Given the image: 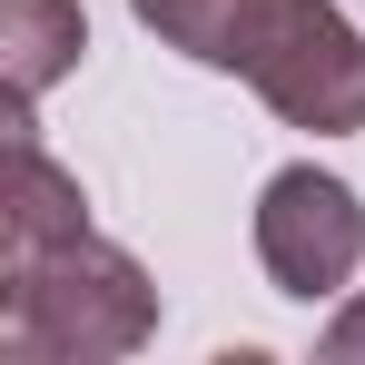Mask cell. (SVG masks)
<instances>
[{
  "label": "cell",
  "mask_w": 365,
  "mask_h": 365,
  "mask_svg": "<svg viewBox=\"0 0 365 365\" xmlns=\"http://www.w3.org/2000/svg\"><path fill=\"white\" fill-rule=\"evenodd\" d=\"M148 336H158V287L99 227L0 257V356L10 365H119Z\"/></svg>",
  "instance_id": "6da1fadb"
},
{
  "label": "cell",
  "mask_w": 365,
  "mask_h": 365,
  "mask_svg": "<svg viewBox=\"0 0 365 365\" xmlns=\"http://www.w3.org/2000/svg\"><path fill=\"white\" fill-rule=\"evenodd\" d=\"M227 79H247L287 128H316V138L365 128V30L336 0H257Z\"/></svg>",
  "instance_id": "7a4b0ae2"
},
{
  "label": "cell",
  "mask_w": 365,
  "mask_h": 365,
  "mask_svg": "<svg viewBox=\"0 0 365 365\" xmlns=\"http://www.w3.org/2000/svg\"><path fill=\"white\" fill-rule=\"evenodd\" d=\"M257 267H267V287L297 306H326L356 287L365 267V207L346 178H326V168H277V178L257 187Z\"/></svg>",
  "instance_id": "3957f363"
},
{
  "label": "cell",
  "mask_w": 365,
  "mask_h": 365,
  "mask_svg": "<svg viewBox=\"0 0 365 365\" xmlns=\"http://www.w3.org/2000/svg\"><path fill=\"white\" fill-rule=\"evenodd\" d=\"M79 227H89L79 178L30 138V109H10V158H0V257H20V247H60V237H79Z\"/></svg>",
  "instance_id": "277c9868"
},
{
  "label": "cell",
  "mask_w": 365,
  "mask_h": 365,
  "mask_svg": "<svg viewBox=\"0 0 365 365\" xmlns=\"http://www.w3.org/2000/svg\"><path fill=\"white\" fill-rule=\"evenodd\" d=\"M89 50V20L79 0H0V79H10V109H40V89H60Z\"/></svg>",
  "instance_id": "5b68a950"
},
{
  "label": "cell",
  "mask_w": 365,
  "mask_h": 365,
  "mask_svg": "<svg viewBox=\"0 0 365 365\" xmlns=\"http://www.w3.org/2000/svg\"><path fill=\"white\" fill-rule=\"evenodd\" d=\"M128 10H138V30L158 50H178L197 69H237V40H247V10L257 0H128Z\"/></svg>",
  "instance_id": "8992f818"
},
{
  "label": "cell",
  "mask_w": 365,
  "mask_h": 365,
  "mask_svg": "<svg viewBox=\"0 0 365 365\" xmlns=\"http://www.w3.org/2000/svg\"><path fill=\"white\" fill-rule=\"evenodd\" d=\"M326 356H336V365H356V356H365V287L326 316Z\"/></svg>",
  "instance_id": "52a82bcc"
}]
</instances>
